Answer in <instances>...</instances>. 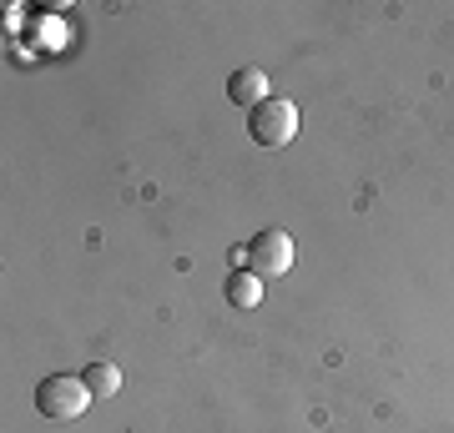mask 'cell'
<instances>
[{"mask_svg":"<svg viewBox=\"0 0 454 433\" xmlns=\"http://www.w3.org/2000/svg\"><path fill=\"white\" fill-rule=\"evenodd\" d=\"M91 383L86 378H71V373H56V378H46V383L35 388V408L51 418V423H71V418H82L86 408H91Z\"/></svg>","mask_w":454,"mask_h":433,"instance_id":"cell-1","label":"cell"},{"mask_svg":"<svg viewBox=\"0 0 454 433\" xmlns=\"http://www.w3.org/2000/svg\"><path fill=\"white\" fill-rule=\"evenodd\" d=\"M247 131L262 151H283V146L298 136V106L283 97H268L258 112H247Z\"/></svg>","mask_w":454,"mask_h":433,"instance_id":"cell-2","label":"cell"},{"mask_svg":"<svg viewBox=\"0 0 454 433\" xmlns=\"http://www.w3.org/2000/svg\"><path fill=\"white\" fill-rule=\"evenodd\" d=\"M247 273H258V277L293 273V237L283 227H268V232L253 237V247H247Z\"/></svg>","mask_w":454,"mask_h":433,"instance_id":"cell-3","label":"cell"},{"mask_svg":"<svg viewBox=\"0 0 454 433\" xmlns=\"http://www.w3.org/2000/svg\"><path fill=\"white\" fill-rule=\"evenodd\" d=\"M227 97H232V106H243V112H258L262 101H268V76H262L258 66H243V71L227 76Z\"/></svg>","mask_w":454,"mask_h":433,"instance_id":"cell-4","label":"cell"},{"mask_svg":"<svg viewBox=\"0 0 454 433\" xmlns=\"http://www.w3.org/2000/svg\"><path fill=\"white\" fill-rule=\"evenodd\" d=\"M227 303L238 307V313H253L262 303V277L258 273H232L227 277Z\"/></svg>","mask_w":454,"mask_h":433,"instance_id":"cell-5","label":"cell"},{"mask_svg":"<svg viewBox=\"0 0 454 433\" xmlns=\"http://www.w3.org/2000/svg\"><path fill=\"white\" fill-rule=\"evenodd\" d=\"M86 383H91L97 398H116V393H121V368H116V363H91V368H86Z\"/></svg>","mask_w":454,"mask_h":433,"instance_id":"cell-6","label":"cell"}]
</instances>
